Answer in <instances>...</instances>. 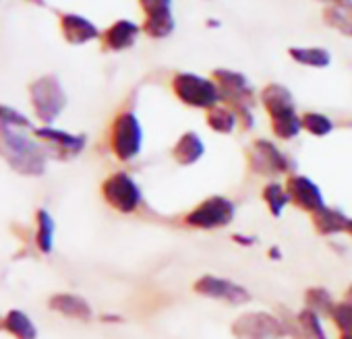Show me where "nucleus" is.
I'll return each mask as SVG.
<instances>
[{
    "label": "nucleus",
    "instance_id": "nucleus-1",
    "mask_svg": "<svg viewBox=\"0 0 352 339\" xmlns=\"http://www.w3.org/2000/svg\"><path fill=\"white\" fill-rule=\"evenodd\" d=\"M259 102L270 116L272 132L276 139L292 141L300 135V130H302L300 116L296 112L294 95L288 87H284L280 83H270L261 89Z\"/></svg>",
    "mask_w": 352,
    "mask_h": 339
},
{
    "label": "nucleus",
    "instance_id": "nucleus-2",
    "mask_svg": "<svg viewBox=\"0 0 352 339\" xmlns=\"http://www.w3.org/2000/svg\"><path fill=\"white\" fill-rule=\"evenodd\" d=\"M212 79L220 91V104L232 108L239 116V124L245 130H251L255 126V116H253L255 91L249 79L243 73L230 69H216L212 73Z\"/></svg>",
    "mask_w": 352,
    "mask_h": 339
},
{
    "label": "nucleus",
    "instance_id": "nucleus-3",
    "mask_svg": "<svg viewBox=\"0 0 352 339\" xmlns=\"http://www.w3.org/2000/svg\"><path fill=\"white\" fill-rule=\"evenodd\" d=\"M0 155L21 174L38 176L46 170V153L42 147L15 128H0Z\"/></svg>",
    "mask_w": 352,
    "mask_h": 339
},
{
    "label": "nucleus",
    "instance_id": "nucleus-4",
    "mask_svg": "<svg viewBox=\"0 0 352 339\" xmlns=\"http://www.w3.org/2000/svg\"><path fill=\"white\" fill-rule=\"evenodd\" d=\"M247 165L249 172L265 178H276V176L288 178L290 174H296V161L270 139H255L249 145Z\"/></svg>",
    "mask_w": 352,
    "mask_h": 339
},
{
    "label": "nucleus",
    "instance_id": "nucleus-5",
    "mask_svg": "<svg viewBox=\"0 0 352 339\" xmlns=\"http://www.w3.org/2000/svg\"><path fill=\"white\" fill-rule=\"evenodd\" d=\"M236 218V205L232 199L224 195H212L204 201H199L189 213H185L183 224L193 230H222L228 228Z\"/></svg>",
    "mask_w": 352,
    "mask_h": 339
},
{
    "label": "nucleus",
    "instance_id": "nucleus-6",
    "mask_svg": "<svg viewBox=\"0 0 352 339\" xmlns=\"http://www.w3.org/2000/svg\"><path fill=\"white\" fill-rule=\"evenodd\" d=\"M172 91L181 104L195 110H210L220 104V91L214 79L195 73H176L172 77Z\"/></svg>",
    "mask_w": 352,
    "mask_h": 339
},
{
    "label": "nucleus",
    "instance_id": "nucleus-7",
    "mask_svg": "<svg viewBox=\"0 0 352 339\" xmlns=\"http://www.w3.org/2000/svg\"><path fill=\"white\" fill-rule=\"evenodd\" d=\"M230 333L234 339H286V325L278 312L270 310H247L239 314Z\"/></svg>",
    "mask_w": 352,
    "mask_h": 339
},
{
    "label": "nucleus",
    "instance_id": "nucleus-8",
    "mask_svg": "<svg viewBox=\"0 0 352 339\" xmlns=\"http://www.w3.org/2000/svg\"><path fill=\"white\" fill-rule=\"evenodd\" d=\"M110 149L118 161H133L143 149V128L133 110L116 114L110 126Z\"/></svg>",
    "mask_w": 352,
    "mask_h": 339
},
{
    "label": "nucleus",
    "instance_id": "nucleus-9",
    "mask_svg": "<svg viewBox=\"0 0 352 339\" xmlns=\"http://www.w3.org/2000/svg\"><path fill=\"white\" fill-rule=\"evenodd\" d=\"M30 100L36 110V116L44 124H52L67 106V93L63 89V83L54 75L36 79L30 85Z\"/></svg>",
    "mask_w": 352,
    "mask_h": 339
},
{
    "label": "nucleus",
    "instance_id": "nucleus-10",
    "mask_svg": "<svg viewBox=\"0 0 352 339\" xmlns=\"http://www.w3.org/2000/svg\"><path fill=\"white\" fill-rule=\"evenodd\" d=\"M104 201L118 213H135L143 203V193L139 183L129 172H114L102 183Z\"/></svg>",
    "mask_w": 352,
    "mask_h": 339
},
{
    "label": "nucleus",
    "instance_id": "nucleus-11",
    "mask_svg": "<svg viewBox=\"0 0 352 339\" xmlns=\"http://www.w3.org/2000/svg\"><path fill=\"white\" fill-rule=\"evenodd\" d=\"M193 292L201 298L224 302L228 306H243L253 300V294L239 281L206 273L193 281Z\"/></svg>",
    "mask_w": 352,
    "mask_h": 339
},
{
    "label": "nucleus",
    "instance_id": "nucleus-12",
    "mask_svg": "<svg viewBox=\"0 0 352 339\" xmlns=\"http://www.w3.org/2000/svg\"><path fill=\"white\" fill-rule=\"evenodd\" d=\"M284 187L288 191L290 205H294L296 209H300V211H305L309 215H313V213L321 211L323 207H327L319 185L315 180H311L309 176L300 174V172L290 174L284 180Z\"/></svg>",
    "mask_w": 352,
    "mask_h": 339
},
{
    "label": "nucleus",
    "instance_id": "nucleus-13",
    "mask_svg": "<svg viewBox=\"0 0 352 339\" xmlns=\"http://www.w3.org/2000/svg\"><path fill=\"white\" fill-rule=\"evenodd\" d=\"M276 312L282 316L288 337H292V339H329L327 331L323 327V320L317 312H313L305 306L298 312H290L288 308H278Z\"/></svg>",
    "mask_w": 352,
    "mask_h": 339
},
{
    "label": "nucleus",
    "instance_id": "nucleus-14",
    "mask_svg": "<svg viewBox=\"0 0 352 339\" xmlns=\"http://www.w3.org/2000/svg\"><path fill=\"white\" fill-rule=\"evenodd\" d=\"M60 32L71 46H83L96 38H100V30L85 17L75 13L60 15Z\"/></svg>",
    "mask_w": 352,
    "mask_h": 339
},
{
    "label": "nucleus",
    "instance_id": "nucleus-15",
    "mask_svg": "<svg viewBox=\"0 0 352 339\" xmlns=\"http://www.w3.org/2000/svg\"><path fill=\"white\" fill-rule=\"evenodd\" d=\"M139 34H141V27L137 23L129 19H120L104 32L102 46L108 52H122V50H129L137 42Z\"/></svg>",
    "mask_w": 352,
    "mask_h": 339
},
{
    "label": "nucleus",
    "instance_id": "nucleus-16",
    "mask_svg": "<svg viewBox=\"0 0 352 339\" xmlns=\"http://www.w3.org/2000/svg\"><path fill=\"white\" fill-rule=\"evenodd\" d=\"M204 155H206V143L195 130L183 132L172 147V159L183 167L195 165Z\"/></svg>",
    "mask_w": 352,
    "mask_h": 339
},
{
    "label": "nucleus",
    "instance_id": "nucleus-17",
    "mask_svg": "<svg viewBox=\"0 0 352 339\" xmlns=\"http://www.w3.org/2000/svg\"><path fill=\"white\" fill-rule=\"evenodd\" d=\"M36 135L40 139H44L48 145H52L58 153L67 155V157L79 155L83 151L85 143H87L85 135H71V132H65V130H58V128H52V126L38 128Z\"/></svg>",
    "mask_w": 352,
    "mask_h": 339
},
{
    "label": "nucleus",
    "instance_id": "nucleus-18",
    "mask_svg": "<svg viewBox=\"0 0 352 339\" xmlns=\"http://www.w3.org/2000/svg\"><path fill=\"white\" fill-rule=\"evenodd\" d=\"M311 224L313 230L323 236V238H331V236H340L346 232V224H348V215L340 209V207H323L321 211L311 215Z\"/></svg>",
    "mask_w": 352,
    "mask_h": 339
},
{
    "label": "nucleus",
    "instance_id": "nucleus-19",
    "mask_svg": "<svg viewBox=\"0 0 352 339\" xmlns=\"http://www.w3.org/2000/svg\"><path fill=\"white\" fill-rule=\"evenodd\" d=\"M50 308L77 320H89L94 316V310L89 302L77 294H56L50 298Z\"/></svg>",
    "mask_w": 352,
    "mask_h": 339
},
{
    "label": "nucleus",
    "instance_id": "nucleus-20",
    "mask_svg": "<svg viewBox=\"0 0 352 339\" xmlns=\"http://www.w3.org/2000/svg\"><path fill=\"white\" fill-rule=\"evenodd\" d=\"M323 21L338 34L352 38V0H336L323 9Z\"/></svg>",
    "mask_w": 352,
    "mask_h": 339
},
{
    "label": "nucleus",
    "instance_id": "nucleus-21",
    "mask_svg": "<svg viewBox=\"0 0 352 339\" xmlns=\"http://www.w3.org/2000/svg\"><path fill=\"white\" fill-rule=\"evenodd\" d=\"M206 124L218 135H232L239 126V116L226 104H218L206 112Z\"/></svg>",
    "mask_w": 352,
    "mask_h": 339
},
{
    "label": "nucleus",
    "instance_id": "nucleus-22",
    "mask_svg": "<svg viewBox=\"0 0 352 339\" xmlns=\"http://www.w3.org/2000/svg\"><path fill=\"white\" fill-rule=\"evenodd\" d=\"M261 201L265 203L272 218H282L286 207L290 205V197L284 183H276V180L265 183L261 189Z\"/></svg>",
    "mask_w": 352,
    "mask_h": 339
},
{
    "label": "nucleus",
    "instance_id": "nucleus-23",
    "mask_svg": "<svg viewBox=\"0 0 352 339\" xmlns=\"http://www.w3.org/2000/svg\"><path fill=\"white\" fill-rule=\"evenodd\" d=\"M336 302L338 300L325 285H311L305 292V308L317 312L319 316H329Z\"/></svg>",
    "mask_w": 352,
    "mask_h": 339
},
{
    "label": "nucleus",
    "instance_id": "nucleus-24",
    "mask_svg": "<svg viewBox=\"0 0 352 339\" xmlns=\"http://www.w3.org/2000/svg\"><path fill=\"white\" fill-rule=\"evenodd\" d=\"M290 58L302 67H311V69H325L331 62V54L325 48H290L288 50Z\"/></svg>",
    "mask_w": 352,
    "mask_h": 339
},
{
    "label": "nucleus",
    "instance_id": "nucleus-25",
    "mask_svg": "<svg viewBox=\"0 0 352 339\" xmlns=\"http://www.w3.org/2000/svg\"><path fill=\"white\" fill-rule=\"evenodd\" d=\"M5 327L9 333H13L17 339H36L38 331L34 327V323L30 320L28 314H23L21 310H11L5 316Z\"/></svg>",
    "mask_w": 352,
    "mask_h": 339
},
{
    "label": "nucleus",
    "instance_id": "nucleus-26",
    "mask_svg": "<svg viewBox=\"0 0 352 339\" xmlns=\"http://www.w3.org/2000/svg\"><path fill=\"white\" fill-rule=\"evenodd\" d=\"M300 124L302 130L309 132L311 137H327L333 132V122L329 116L321 114V112H305L300 114Z\"/></svg>",
    "mask_w": 352,
    "mask_h": 339
},
{
    "label": "nucleus",
    "instance_id": "nucleus-27",
    "mask_svg": "<svg viewBox=\"0 0 352 339\" xmlns=\"http://www.w3.org/2000/svg\"><path fill=\"white\" fill-rule=\"evenodd\" d=\"M141 32L153 40H162V38H168L172 32H174V17L172 13L170 15H162V17H145L143 25H141Z\"/></svg>",
    "mask_w": 352,
    "mask_h": 339
},
{
    "label": "nucleus",
    "instance_id": "nucleus-28",
    "mask_svg": "<svg viewBox=\"0 0 352 339\" xmlns=\"http://www.w3.org/2000/svg\"><path fill=\"white\" fill-rule=\"evenodd\" d=\"M38 246L42 253H50L52 244H54V220L50 218L48 211L40 209L38 211Z\"/></svg>",
    "mask_w": 352,
    "mask_h": 339
},
{
    "label": "nucleus",
    "instance_id": "nucleus-29",
    "mask_svg": "<svg viewBox=\"0 0 352 339\" xmlns=\"http://www.w3.org/2000/svg\"><path fill=\"white\" fill-rule=\"evenodd\" d=\"M327 318L333 323L340 335L352 333V304H348L346 300H338Z\"/></svg>",
    "mask_w": 352,
    "mask_h": 339
},
{
    "label": "nucleus",
    "instance_id": "nucleus-30",
    "mask_svg": "<svg viewBox=\"0 0 352 339\" xmlns=\"http://www.w3.org/2000/svg\"><path fill=\"white\" fill-rule=\"evenodd\" d=\"M15 126L30 128V126H32V122H30V118H28V116H23L19 110L0 104V128H15Z\"/></svg>",
    "mask_w": 352,
    "mask_h": 339
},
{
    "label": "nucleus",
    "instance_id": "nucleus-31",
    "mask_svg": "<svg viewBox=\"0 0 352 339\" xmlns=\"http://www.w3.org/2000/svg\"><path fill=\"white\" fill-rule=\"evenodd\" d=\"M139 5L145 17H162V15H170L172 0H139Z\"/></svg>",
    "mask_w": 352,
    "mask_h": 339
},
{
    "label": "nucleus",
    "instance_id": "nucleus-32",
    "mask_svg": "<svg viewBox=\"0 0 352 339\" xmlns=\"http://www.w3.org/2000/svg\"><path fill=\"white\" fill-rule=\"evenodd\" d=\"M232 242H234V244H239V246H243V248H251V246H255L259 240H257V236L236 232V234H232Z\"/></svg>",
    "mask_w": 352,
    "mask_h": 339
},
{
    "label": "nucleus",
    "instance_id": "nucleus-33",
    "mask_svg": "<svg viewBox=\"0 0 352 339\" xmlns=\"http://www.w3.org/2000/svg\"><path fill=\"white\" fill-rule=\"evenodd\" d=\"M267 259L278 263V261H282V259H284V250H282L278 244H272V246L267 248Z\"/></svg>",
    "mask_w": 352,
    "mask_h": 339
},
{
    "label": "nucleus",
    "instance_id": "nucleus-34",
    "mask_svg": "<svg viewBox=\"0 0 352 339\" xmlns=\"http://www.w3.org/2000/svg\"><path fill=\"white\" fill-rule=\"evenodd\" d=\"M342 300H346L348 304H352V283H348V288L344 290V296H342Z\"/></svg>",
    "mask_w": 352,
    "mask_h": 339
},
{
    "label": "nucleus",
    "instance_id": "nucleus-35",
    "mask_svg": "<svg viewBox=\"0 0 352 339\" xmlns=\"http://www.w3.org/2000/svg\"><path fill=\"white\" fill-rule=\"evenodd\" d=\"M102 318H104L106 323H120V320H122V316H118V314H104Z\"/></svg>",
    "mask_w": 352,
    "mask_h": 339
},
{
    "label": "nucleus",
    "instance_id": "nucleus-36",
    "mask_svg": "<svg viewBox=\"0 0 352 339\" xmlns=\"http://www.w3.org/2000/svg\"><path fill=\"white\" fill-rule=\"evenodd\" d=\"M344 234L352 238V218H348V224H346V232Z\"/></svg>",
    "mask_w": 352,
    "mask_h": 339
},
{
    "label": "nucleus",
    "instance_id": "nucleus-37",
    "mask_svg": "<svg viewBox=\"0 0 352 339\" xmlns=\"http://www.w3.org/2000/svg\"><path fill=\"white\" fill-rule=\"evenodd\" d=\"M208 25H210V27H218V25H220V21L212 19V21H208Z\"/></svg>",
    "mask_w": 352,
    "mask_h": 339
},
{
    "label": "nucleus",
    "instance_id": "nucleus-38",
    "mask_svg": "<svg viewBox=\"0 0 352 339\" xmlns=\"http://www.w3.org/2000/svg\"><path fill=\"white\" fill-rule=\"evenodd\" d=\"M340 339H352V333H344V335H340Z\"/></svg>",
    "mask_w": 352,
    "mask_h": 339
},
{
    "label": "nucleus",
    "instance_id": "nucleus-39",
    "mask_svg": "<svg viewBox=\"0 0 352 339\" xmlns=\"http://www.w3.org/2000/svg\"><path fill=\"white\" fill-rule=\"evenodd\" d=\"M323 3H336V0H323Z\"/></svg>",
    "mask_w": 352,
    "mask_h": 339
},
{
    "label": "nucleus",
    "instance_id": "nucleus-40",
    "mask_svg": "<svg viewBox=\"0 0 352 339\" xmlns=\"http://www.w3.org/2000/svg\"><path fill=\"white\" fill-rule=\"evenodd\" d=\"M36 3H40V5H42V0H36Z\"/></svg>",
    "mask_w": 352,
    "mask_h": 339
}]
</instances>
